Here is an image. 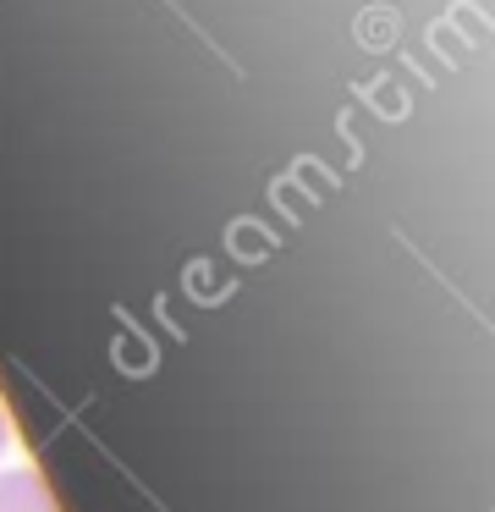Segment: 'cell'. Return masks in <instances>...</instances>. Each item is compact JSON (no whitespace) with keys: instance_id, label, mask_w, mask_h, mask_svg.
Returning a JSON list of instances; mask_svg holds the SVG:
<instances>
[{"instance_id":"6da1fadb","label":"cell","mask_w":495,"mask_h":512,"mask_svg":"<svg viewBox=\"0 0 495 512\" xmlns=\"http://www.w3.org/2000/svg\"><path fill=\"white\" fill-rule=\"evenodd\" d=\"M0 512H55V501L33 468H0Z\"/></svg>"},{"instance_id":"7a4b0ae2","label":"cell","mask_w":495,"mask_h":512,"mask_svg":"<svg viewBox=\"0 0 495 512\" xmlns=\"http://www.w3.org/2000/svg\"><path fill=\"white\" fill-rule=\"evenodd\" d=\"M11 452V424H6V408H0V457Z\"/></svg>"}]
</instances>
